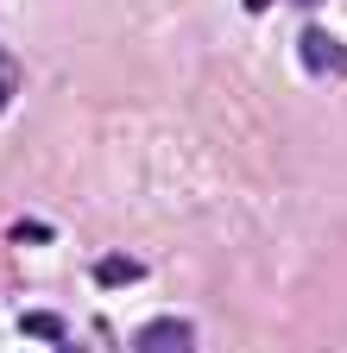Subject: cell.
I'll return each instance as SVG.
<instances>
[{"label": "cell", "mask_w": 347, "mask_h": 353, "mask_svg": "<svg viewBox=\"0 0 347 353\" xmlns=\"http://www.w3.org/2000/svg\"><path fill=\"white\" fill-rule=\"evenodd\" d=\"M133 347H139V353H196V334H190V322H177V316H158V322L139 328Z\"/></svg>", "instance_id": "cell-1"}, {"label": "cell", "mask_w": 347, "mask_h": 353, "mask_svg": "<svg viewBox=\"0 0 347 353\" xmlns=\"http://www.w3.org/2000/svg\"><path fill=\"white\" fill-rule=\"evenodd\" d=\"M303 63H310V70H347L341 44H335L328 32H303Z\"/></svg>", "instance_id": "cell-2"}, {"label": "cell", "mask_w": 347, "mask_h": 353, "mask_svg": "<svg viewBox=\"0 0 347 353\" xmlns=\"http://www.w3.org/2000/svg\"><path fill=\"white\" fill-rule=\"evenodd\" d=\"M95 278H101V284H133V278H139V265H133V259H101V265H95Z\"/></svg>", "instance_id": "cell-3"}, {"label": "cell", "mask_w": 347, "mask_h": 353, "mask_svg": "<svg viewBox=\"0 0 347 353\" xmlns=\"http://www.w3.org/2000/svg\"><path fill=\"white\" fill-rule=\"evenodd\" d=\"M26 334H38V341H57V334H63V322H57V316H26Z\"/></svg>", "instance_id": "cell-4"}, {"label": "cell", "mask_w": 347, "mask_h": 353, "mask_svg": "<svg viewBox=\"0 0 347 353\" xmlns=\"http://www.w3.org/2000/svg\"><path fill=\"white\" fill-rule=\"evenodd\" d=\"M246 7H252V13H259V7H272V0H246Z\"/></svg>", "instance_id": "cell-5"}]
</instances>
